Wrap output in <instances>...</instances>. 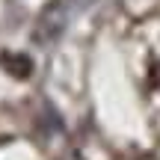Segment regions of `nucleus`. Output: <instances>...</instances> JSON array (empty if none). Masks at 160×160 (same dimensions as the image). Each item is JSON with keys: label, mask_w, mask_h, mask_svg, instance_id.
Masks as SVG:
<instances>
[{"label": "nucleus", "mask_w": 160, "mask_h": 160, "mask_svg": "<svg viewBox=\"0 0 160 160\" xmlns=\"http://www.w3.org/2000/svg\"><path fill=\"white\" fill-rule=\"evenodd\" d=\"M89 3H95V0H53V3L45 9L42 21H39V33H36V39H45V42L57 39V36L62 33V30L68 27V24L74 21Z\"/></svg>", "instance_id": "obj_1"}, {"label": "nucleus", "mask_w": 160, "mask_h": 160, "mask_svg": "<svg viewBox=\"0 0 160 160\" xmlns=\"http://www.w3.org/2000/svg\"><path fill=\"white\" fill-rule=\"evenodd\" d=\"M0 65H3V71L9 77L15 80H27L33 74V59L27 57V53H12V51H3L0 53Z\"/></svg>", "instance_id": "obj_2"}, {"label": "nucleus", "mask_w": 160, "mask_h": 160, "mask_svg": "<svg viewBox=\"0 0 160 160\" xmlns=\"http://www.w3.org/2000/svg\"><path fill=\"white\" fill-rule=\"evenodd\" d=\"M151 83H154V89L160 92V62L154 65V71H151Z\"/></svg>", "instance_id": "obj_3"}]
</instances>
